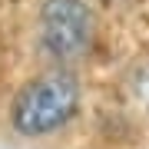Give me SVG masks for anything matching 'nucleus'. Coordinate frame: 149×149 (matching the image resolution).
Instances as JSON below:
<instances>
[{
    "label": "nucleus",
    "mask_w": 149,
    "mask_h": 149,
    "mask_svg": "<svg viewBox=\"0 0 149 149\" xmlns=\"http://www.w3.org/2000/svg\"><path fill=\"white\" fill-rule=\"evenodd\" d=\"M37 40L53 66H76L96 43V13L86 0H43Z\"/></svg>",
    "instance_id": "2"
},
{
    "label": "nucleus",
    "mask_w": 149,
    "mask_h": 149,
    "mask_svg": "<svg viewBox=\"0 0 149 149\" xmlns=\"http://www.w3.org/2000/svg\"><path fill=\"white\" fill-rule=\"evenodd\" d=\"M83 109V86L73 66H50L10 103V129L23 139H47L56 136L80 116Z\"/></svg>",
    "instance_id": "1"
}]
</instances>
